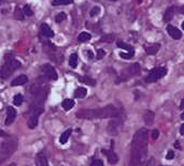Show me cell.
I'll use <instances>...</instances> for the list:
<instances>
[{
    "mask_svg": "<svg viewBox=\"0 0 184 166\" xmlns=\"http://www.w3.org/2000/svg\"><path fill=\"white\" fill-rule=\"evenodd\" d=\"M148 153V130L140 129L133 135L129 166H141Z\"/></svg>",
    "mask_w": 184,
    "mask_h": 166,
    "instance_id": "1",
    "label": "cell"
},
{
    "mask_svg": "<svg viewBox=\"0 0 184 166\" xmlns=\"http://www.w3.org/2000/svg\"><path fill=\"white\" fill-rule=\"evenodd\" d=\"M76 117L81 119H104V118H117L120 117V111L113 105H108L104 107L96 110H81L76 113Z\"/></svg>",
    "mask_w": 184,
    "mask_h": 166,
    "instance_id": "2",
    "label": "cell"
},
{
    "mask_svg": "<svg viewBox=\"0 0 184 166\" xmlns=\"http://www.w3.org/2000/svg\"><path fill=\"white\" fill-rule=\"evenodd\" d=\"M17 145H18V141L15 136L8 137L2 143V145L0 146V164H2L14 153V151L17 149Z\"/></svg>",
    "mask_w": 184,
    "mask_h": 166,
    "instance_id": "3",
    "label": "cell"
},
{
    "mask_svg": "<svg viewBox=\"0 0 184 166\" xmlns=\"http://www.w3.org/2000/svg\"><path fill=\"white\" fill-rule=\"evenodd\" d=\"M19 67H21V62L15 60L12 55H9L8 54V55L6 56V63H4L1 67V69H0V77H1L2 79H6V78H8L15 70L18 69Z\"/></svg>",
    "mask_w": 184,
    "mask_h": 166,
    "instance_id": "4",
    "label": "cell"
},
{
    "mask_svg": "<svg viewBox=\"0 0 184 166\" xmlns=\"http://www.w3.org/2000/svg\"><path fill=\"white\" fill-rule=\"evenodd\" d=\"M167 73V70L165 68H155L149 73V75L145 77L146 83H155L159 79V78L164 77Z\"/></svg>",
    "mask_w": 184,
    "mask_h": 166,
    "instance_id": "5",
    "label": "cell"
},
{
    "mask_svg": "<svg viewBox=\"0 0 184 166\" xmlns=\"http://www.w3.org/2000/svg\"><path fill=\"white\" fill-rule=\"evenodd\" d=\"M42 111H43V108L39 107V106H36V107L31 110L29 120H28V126H29L30 129H35L37 126V124H38L39 116L42 114Z\"/></svg>",
    "mask_w": 184,
    "mask_h": 166,
    "instance_id": "6",
    "label": "cell"
},
{
    "mask_svg": "<svg viewBox=\"0 0 184 166\" xmlns=\"http://www.w3.org/2000/svg\"><path fill=\"white\" fill-rule=\"evenodd\" d=\"M140 73V65L139 63H133V64L129 65L125 71H123L122 73V79L126 80L128 78H130L133 75H138Z\"/></svg>",
    "mask_w": 184,
    "mask_h": 166,
    "instance_id": "7",
    "label": "cell"
},
{
    "mask_svg": "<svg viewBox=\"0 0 184 166\" xmlns=\"http://www.w3.org/2000/svg\"><path fill=\"white\" fill-rule=\"evenodd\" d=\"M122 124H123V120L121 119V118H120V117L114 118V119L111 120V121L109 122L108 132L110 133V134H112V135L117 134V133H119L120 128L122 126Z\"/></svg>",
    "mask_w": 184,
    "mask_h": 166,
    "instance_id": "8",
    "label": "cell"
},
{
    "mask_svg": "<svg viewBox=\"0 0 184 166\" xmlns=\"http://www.w3.org/2000/svg\"><path fill=\"white\" fill-rule=\"evenodd\" d=\"M101 152H102V153L106 154L107 159H108V161H109V163H110V164L114 165V164H117V163L119 162V156H117V154L115 153V152L113 151L112 149H111V150L102 149Z\"/></svg>",
    "mask_w": 184,
    "mask_h": 166,
    "instance_id": "9",
    "label": "cell"
},
{
    "mask_svg": "<svg viewBox=\"0 0 184 166\" xmlns=\"http://www.w3.org/2000/svg\"><path fill=\"white\" fill-rule=\"evenodd\" d=\"M166 30H167L168 34H169L174 40H179V39H181V37H182V32H181L178 28L174 27V26L168 25Z\"/></svg>",
    "mask_w": 184,
    "mask_h": 166,
    "instance_id": "10",
    "label": "cell"
},
{
    "mask_svg": "<svg viewBox=\"0 0 184 166\" xmlns=\"http://www.w3.org/2000/svg\"><path fill=\"white\" fill-rule=\"evenodd\" d=\"M6 125H10L14 122L15 118H16V110L12 106H9L6 108Z\"/></svg>",
    "mask_w": 184,
    "mask_h": 166,
    "instance_id": "11",
    "label": "cell"
},
{
    "mask_svg": "<svg viewBox=\"0 0 184 166\" xmlns=\"http://www.w3.org/2000/svg\"><path fill=\"white\" fill-rule=\"evenodd\" d=\"M44 74L49 79L51 80H56L58 78V75L56 73L55 69L51 65H45L44 67Z\"/></svg>",
    "mask_w": 184,
    "mask_h": 166,
    "instance_id": "12",
    "label": "cell"
},
{
    "mask_svg": "<svg viewBox=\"0 0 184 166\" xmlns=\"http://www.w3.org/2000/svg\"><path fill=\"white\" fill-rule=\"evenodd\" d=\"M40 28H41V33H42L45 38H53L54 37V31L49 27L47 24H42Z\"/></svg>",
    "mask_w": 184,
    "mask_h": 166,
    "instance_id": "13",
    "label": "cell"
},
{
    "mask_svg": "<svg viewBox=\"0 0 184 166\" xmlns=\"http://www.w3.org/2000/svg\"><path fill=\"white\" fill-rule=\"evenodd\" d=\"M174 6H168L165 14H164V21L168 23V21H170L172 18H174Z\"/></svg>",
    "mask_w": 184,
    "mask_h": 166,
    "instance_id": "14",
    "label": "cell"
},
{
    "mask_svg": "<svg viewBox=\"0 0 184 166\" xmlns=\"http://www.w3.org/2000/svg\"><path fill=\"white\" fill-rule=\"evenodd\" d=\"M28 82V77L26 75H19L17 76L16 78H14V79L12 80V83H11V85L12 86H21V85H24L26 84V83Z\"/></svg>",
    "mask_w": 184,
    "mask_h": 166,
    "instance_id": "15",
    "label": "cell"
},
{
    "mask_svg": "<svg viewBox=\"0 0 184 166\" xmlns=\"http://www.w3.org/2000/svg\"><path fill=\"white\" fill-rule=\"evenodd\" d=\"M36 165L37 166H49L47 156L43 153H38L36 158Z\"/></svg>",
    "mask_w": 184,
    "mask_h": 166,
    "instance_id": "16",
    "label": "cell"
},
{
    "mask_svg": "<svg viewBox=\"0 0 184 166\" xmlns=\"http://www.w3.org/2000/svg\"><path fill=\"white\" fill-rule=\"evenodd\" d=\"M159 47H161V44H158V43H155V44L151 45V46L145 47V52H146V54H148V55L154 56V55H156V54H157Z\"/></svg>",
    "mask_w": 184,
    "mask_h": 166,
    "instance_id": "17",
    "label": "cell"
},
{
    "mask_svg": "<svg viewBox=\"0 0 184 166\" xmlns=\"http://www.w3.org/2000/svg\"><path fill=\"white\" fill-rule=\"evenodd\" d=\"M154 118H155L154 113H153V111H151V110H146V113L144 114V116H143L144 122H145L148 125L153 124V122H154Z\"/></svg>",
    "mask_w": 184,
    "mask_h": 166,
    "instance_id": "18",
    "label": "cell"
},
{
    "mask_svg": "<svg viewBox=\"0 0 184 166\" xmlns=\"http://www.w3.org/2000/svg\"><path fill=\"white\" fill-rule=\"evenodd\" d=\"M87 95V90L85 88H83V87H80V88L76 89V91H74V97L78 98V99H83V98H85Z\"/></svg>",
    "mask_w": 184,
    "mask_h": 166,
    "instance_id": "19",
    "label": "cell"
},
{
    "mask_svg": "<svg viewBox=\"0 0 184 166\" xmlns=\"http://www.w3.org/2000/svg\"><path fill=\"white\" fill-rule=\"evenodd\" d=\"M61 106H63V108L65 110H69L74 106V101H73V100H71V99H66V100H63V101Z\"/></svg>",
    "mask_w": 184,
    "mask_h": 166,
    "instance_id": "20",
    "label": "cell"
},
{
    "mask_svg": "<svg viewBox=\"0 0 184 166\" xmlns=\"http://www.w3.org/2000/svg\"><path fill=\"white\" fill-rule=\"evenodd\" d=\"M71 132H72L71 129H68V130H66L65 132L60 135V137H59L60 144H66V143H67L68 139H69V136L71 135Z\"/></svg>",
    "mask_w": 184,
    "mask_h": 166,
    "instance_id": "21",
    "label": "cell"
},
{
    "mask_svg": "<svg viewBox=\"0 0 184 166\" xmlns=\"http://www.w3.org/2000/svg\"><path fill=\"white\" fill-rule=\"evenodd\" d=\"M79 79H80V82L84 83V84L86 85H89V86H95L96 85V80H94L93 78L91 77H87V76H84V77L79 76Z\"/></svg>",
    "mask_w": 184,
    "mask_h": 166,
    "instance_id": "22",
    "label": "cell"
},
{
    "mask_svg": "<svg viewBox=\"0 0 184 166\" xmlns=\"http://www.w3.org/2000/svg\"><path fill=\"white\" fill-rule=\"evenodd\" d=\"M78 61H79V57L76 54H72V55L69 57V65L71 68H76Z\"/></svg>",
    "mask_w": 184,
    "mask_h": 166,
    "instance_id": "23",
    "label": "cell"
},
{
    "mask_svg": "<svg viewBox=\"0 0 184 166\" xmlns=\"http://www.w3.org/2000/svg\"><path fill=\"white\" fill-rule=\"evenodd\" d=\"M117 47H120V48L126 49V51H128V52H135V49H133V46H130L129 44H126V43L122 42V41H117Z\"/></svg>",
    "mask_w": 184,
    "mask_h": 166,
    "instance_id": "24",
    "label": "cell"
},
{
    "mask_svg": "<svg viewBox=\"0 0 184 166\" xmlns=\"http://www.w3.org/2000/svg\"><path fill=\"white\" fill-rule=\"evenodd\" d=\"M92 39V36L88 32H81L80 36H79V41L80 42H87Z\"/></svg>",
    "mask_w": 184,
    "mask_h": 166,
    "instance_id": "25",
    "label": "cell"
},
{
    "mask_svg": "<svg viewBox=\"0 0 184 166\" xmlns=\"http://www.w3.org/2000/svg\"><path fill=\"white\" fill-rule=\"evenodd\" d=\"M73 0H53L52 4L53 6H67V4H71Z\"/></svg>",
    "mask_w": 184,
    "mask_h": 166,
    "instance_id": "26",
    "label": "cell"
},
{
    "mask_svg": "<svg viewBox=\"0 0 184 166\" xmlns=\"http://www.w3.org/2000/svg\"><path fill=\"white\" fill-rule=\"evenodd\" d=\"M23 101H24V97L22 95H14V98H13V104H14L15 106L22 105Z\"/></svg>",
    "mask_w": 184,
    "mask_h": 166,
    "instance_id": "27",
    "label": "cell"
},
{
    "mask_svg": "<svg viewBox=\"0 0 184 166\" xmlns=\"http://www.w3.org/2000/svg\"><path fill=\"white\" fill-rule=\"evenodd\" d=\"M135 55V52H128V53H120V56L123 59H131Z\"/></svg>",
    "mask_w": 184,
    "mask_h": 166,
    "instance_id": "28",
    "label": "cell"
},
{
    "mask_svg": "<svg viewBox=\"0 0 184 166\" xmlns=\"http://www.w3.org/2000/svg\"><path fill=\"white\" fill-rule=\"evenodd\" d=\"M15 16H16L17 19H19V21H23L24 19V12H22L19 8H16L15 9Z\"/></svg>",
    "mask_w": 184,
    "mask_h": 166,
    "instance_id": "29",
    "label": "cell"
},
{
    "mask_svg": "<svg viewBox=\"0 0 184 166\" xmlns=\"http://www.w3.org/2000/svg\"><path fill=\"white\" fill-rule=\"evenodd\" d=\"M65 19H66V14H65V13H59V14H57L55 16L56 23H61V21H63Z\"/></svg>",
    "mask_w": 184,
    "mask_h": 166,
    "instance_id": "30",
    "label": "cell"
},
{
    "mask_svg": "<svg viewBox=\"0 0 184 166\" xmlns=\"http://www.w3.org/2000/svg\"><path fill=\"white\" fill-rule=\"evenodd\" d=\"M23 12H24V15H27V16H31V15L34 14V12H32V10L30 9L29 6H24Z\"/></svg>",
    "mask_w": 184,
    "mask_h": 166,
    "instance_id": "31",
    "label": "cell"
},
{
    "mask_svg": "<svg viewBox=\"0 0 184 166\" xmlns=\"http://www.w3.org/2000/svg\"><path fill=\"white\" fill-rule=\"evenodd\" d=\"M99 12H100V9L98 8V6H95V8H93L91 10V13H89V15H91L92 17H94V16H96V15L99 14Z\"/></svg>",
    "mask_w": 184,
    "mask_h": 166,
    "instance_id": "32",
    "label": "cell"
},
{
    "mask_svg": "<svg viewBox=\"0 0 184 166\" xmlns=\"http://www.w3.org/2000/svg\"><path fill=\"white\" fill-rule=\"evenodd\" d=\"M91 166H104V165L101 160H94L93 162L91 163Z\"/></svg>",
    "mask_w": 184,
    "mask_h": 166,
    "instance_id": "33",
    "label": "cell"
},
{
    "mask_svg": "<svg viewBox=\"0 0 184 166\" xmlns=\"http://www.w3.org/2000/svg\"><path fill=\"white\" fill-rule=\"evenodd\" d=\"M104 55H106V52L104 51V49H98L97 51V59H102L104 57Z\"/></svg>",
    "mask_w": 184,
    "mask_h": 166,
    "instance_id": "34",
    "label": "cell"
},
{
    "mask_svg": "<svg viewBox=\"0 0 184 166\" xmlns=\"http://www.w3.org/2000/svg\"><path fill=\"white\" fill-rule=\"evenodd\" d=\"M113 40H114V36H112V34L104 37V39H102V41H104V42H112Z\"/></svg>",
    "mask_w": 184,
    "mask_h": 166,
    "instance_id": "35",
    "label": "cell"
},
{
    "mask_svg": "<svg viewBox=\"0 0 184 166\" xmlns=\"http://www.w3.org/2000/svg\"><path fill=\"white\" fill-rule=\"evenodd\" d=\"M174 151H172V150H169V151L167 152V156H166V159H167V160H172V159H174Z\"/></svg>",
    "mask_w": 184,
    "mask_h": 166,
    "instance_id": "36",
    "label": "cell"
},
{
    "mask_svg": "<svg viewBox=\"0 0 184 166\" xmlns=\"http://www.w3.org/2000/svg\"><path fill=\"white\" fill-rule=\"evenodd\" d=\"M154 165V159H150L148 162H144L141 166H153Z\"/></svg>",
    "mask_w": 184,
    "mask_h": 166,
    "instance_id": "37",
    "label": "cell"
},
{
    "mask_svg": "<svg viewBox=\"0 0 184 166\" xmlns=\"http://www.w3.org/2000/svg\"><path fill=\"white\" fill-rule=\"evenodd\" d=\"M158 136H159V132H158V131H157V130H154V131H153V132H152V137H153V139H156Z\"/></svg>",
    "mask_w": 184,
    "mask_h": 166,
    "instance_id": "38",
    "label": "cell"
},
{
    "mask_svg": "<svg viewBox=\"0 0 184 166\" xmlns=\"http://www.w3.org/2000/svg\"><path fill=\"white\" fill-rule=\"evenodd\" d=\"M87 54H88V58L89 59H92V58H93V52H92V51H88V52H87Z\"/></svg>",
    "mask_w": 184,
    "mask_h": 166,
    "instance_id": "39",
    "label": "cell"
},
{
    "mask_svg": "<svg viewBox=\"0 0 184 166\" xmlns=\"http://www.w3.org/2000/svg\"><path fill=\"white\" fill-rule=\"evenodd\" d=\"M180 133L182 135H184V123L182 124V125H181V128H180Z\"/></svg>",
    "mask_w": 184,
    "mask_h": 166,
    "instance_id": "40",
    "label": "cell"
},
{
    "mask_svg": "<svg viewBox=\"0 0 184 166\" xmlns=\"http://www.w3.org/2000/svg\"><path fill=\"white\" fill-rule=\"evenodd\" d=\"M180 108H181V110H184V99L182 100V102H181V105H180Z\"/></svg>",
    "mask_w": 184,
    "mask_h": 166,
    "instance_id": "41",
    "label": "cell"
},
{
    "mask_svg": "<svg viewBox=\"0 0 184 166\" xmlns=\"http://www.w3.org/2000/svg\"><path fill=\"white\" fill-rule=\"evenodd\" d=\"M174 147H176V148H180V145H179V141H177V143L174 144Z\"/></svg>",
    "mask_w": 184,
    "mask_h": 166,
    "instance_id": "42",
    "label": "cell"
},
{
    "mask_svg": "<svg viewBox=\"0 0 184 166\" xmlns=\"http://www.w3.org/2000/svg\"><path fill=\"white\" fill-rule=\"evenodd\" d=\"M181 13H182V14L184 15V6H181Z\"/></svg>",
    "mask_w": 184,
    "mask_h": 166,
    "instance_id": "43",
    "label": "cell"
},
{
    "mask_svg": "<svg viewBox=\"0 0 184 166\" xmlns=\"http://www.w3.org/2000/svg\"><path fill=\"white\" fill-rule=\"evenodd\" d=\"M181 118H182V119L184 120V111H183L182 114H181Z\"/></svg>",
    "mask_w": 184,
    "mask_h": 166,
    "instance_id": "44",
    "label": "cell"
},
{
    "mask_svg": "<svg viewBox=\"0 0 184 166\" xmlns=\"http://www.w3.org/2000/svg\"><path fill=\"white\" fill-rule=\"evenodd\" d=\"M0 135H4V136H6V133H3V132H1V131H0Z\"/></svg>",
    "mask_w": 184,
    "mask_h": 166,
    "instance_id": "45",
    "label": "cell"
},
{
    "mask_svg": "<svg viewBox=\"0 0 184 166\" xmlns=\"http://www.w3.org/2000/svg\"><path fill=\"white\" fill-rule=\"evenodd\" d=\"M181 27H182V29L184 30V21H183V23H182V25H181Z\"/></svg>",
    "mask_w": 184,
    "mask_h": 166,
    "instance_id": "46",
    "label": "cell"
},
{
    "mask_svg": "<svg viewBox=\"0 0 184 166\" xmlns=\"http://www.w3.org/2000/svg\"><path fill=\"white\" fill-rule=\"evenodd\" d=\"M8 166H15V164H14V163H11V164L8 165Z\"/></svg>",
    "mask_w": 184,
    "mask_h": 166,
    "instance_id": "47",
    "label": "cell"
},
{
    "mask_svg": "<svg viewBox=\"0 0 184 166\" xmlns=\"http://www.w3.org/2000/svg\"><path fill=\"white\" fill-rule=\"evenodd\" d=\"M111 1H117V0H111Z\"/></svg>",
    "mask_w": 184,
    "mask_h": 166,
    "instance_id": "48",
    "label": "cell"
}]
</instances>
